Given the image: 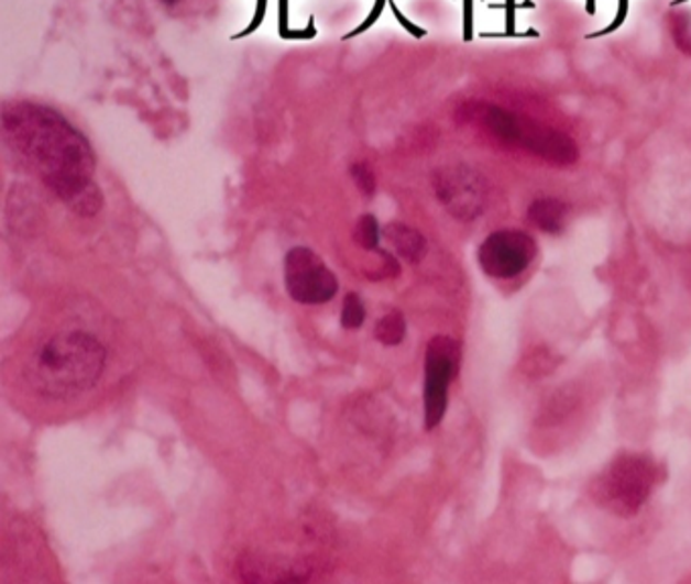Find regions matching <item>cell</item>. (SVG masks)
<instances>
[{
	"mask_svg": "<svg viewBox=\"0 0 691 584\" xmlns=\"http://www.w3.org/2000/svg\"><path fill=\"white\" fill-rule=\"evenodd\" d=\"M238 572L243 581L252 583H282V581H305L310 579L312 566L307 562H281L264 557H242Z\"/></svg>",
	"mask_w": 691,
	"mask_h": 584,
	"instance_id": "9",
	"label": "cell"
},
{
	"mask_svg": "<svg viewBox=\"0 0 691 584\" xmlns=\"http://www.w3.org/2000/svg\"><path fill=\"white\" fill-rule=\"evenodd\" d=\"M4 141L23 156L39 179L79 216L102 208V191L91 181L96 156L90 143L59 112L17 102L2 112Z\"/></svg>",
	"mask_w": 691,
	"mask_h": 584,
	"instance_id": "1",
	"label": "cell"
},
{
	"mask_svg": "<svg viewBox=\"0 0 691 584\" xmlns=\"http://www.w3.org/2000/svg\"><path fill=\"white\" fill-rule=\"evenodd\" d=\"M106 367V350L84 331H69L47 339L26 367L33 392L52 400H67L94 388Z\"/></svg>",
	"mask_w": 691,
	"mask_h": 584,
	"instance_id": "2",
	"label": "cell"
},
{
	"mask_svg": "<svg viewBox=\"0 0 691 584\" xmlns=\"http://www.w3.org/2000/svg\"><path fill=\"white\" fill-rule=\"evenodd\" d=\"M380 223L377 220L370 216V213H365V216H361L359 218L358 223H355V228H353V240H355V244L359 247H363V250H377V244H380Z\"/></svg>",
	"mask_w": 691,
	"mask_h": 584,
	"instance_id": "13",
	"label": "cell"
},
{
	"mask_svg": "<svg viewBox=\"0 0 691 584\" xmlns=\"http://www.w3.org/2000/svg\"><path fill=\"white\" fill-rule=\"evenodd\" d=\"M288 295L300 305L329 302L339 290L333 271L308 247H293L284 264Z\"/></svg>",
	"mask_w": 691,
	"mask_h": 584,
	"instance_id": "6",
	"label": "cell"
},
{
	"mask_svg": "<svg viewBox=\"0 0 691 584\" xmlns=\"http://www.w3.org/2000/svg\"><path fill=\"white\" fill-rule=\"evenodd\" d=\"M351 177L358 185L359 191L365 195V197H373L375 194V173L368 163H355L351 167Z\"/></svg>",
	"mask_w": 691,
	"mask_h": 584,
	"instance_id": "16",
	"label": "cell"
},
{
	"mask_svg": "<svg viewBox=\"0 0 691 584\" xmlns=\"http://www.w3.org/2000/svg\"><path fill=\"white\" fill-rule=\"evenodd\" d=\"M507 35H515V9H517V4H515V0H507Z\"/></svg>",
	"mask_w": 691,
	"mask_h": 584,
	"instance_id": "17",
	"label": "cell"
},
{
	"mask_svg": "<svg viewBox=\"0 0 691 584\" xmlns=\"http://www.w3.org/2000/svg\"><path fill=\"white\" fill-rule=\"evenodd\" d=\"M586 11H589L590 14L596 11V0H586Z\"/></svg>",
	"mask_w": 691,
	"mask_h": 584,
	"instance_id": "19",
	"label": "cell"
},
{
	"mask_svg": "<svg viewBox=\"0 0 691 584\" xmlns=\"http://www.w3.org/2000/svg\"><path fill=\"white\" fill-rule=\"evenodd\" d=\"M568 216H570L568 203L556 197H539L527 209L529 221L546 234H560L566 228Z\"/></svg>",
	"mask_w": 691,
	"mask_h": 584,
	"instance_id": "10",
	"label": "cell"
},
{
	"mask_svg": "<svg viewBox=\"0 0 691 584\" xmlns=\"http://www.w3.org/2000/svg\"><path fill=\"white\" fill-rule=\"evenodd\" d=\"M365 321V307L355 293H349L343 299V311H341V324L346 329H359Z\"/></svg>",
	"mask_w": 691,
	"mask_h": 584,
	"instance_id": "15",
	"label": "cell"
},
{
	"mask_svg": "<svg viewBox=\"0 0 691 584\" xmlns=\"http://www.w3.org/2000/svg\"><path fill=\"white\" fill-rule=\"evenodd\" d=\"M678 2H688V0H678Z\"/></svg>",
	"mask_w": 691,
	"mask_h": 584,
	"instance_id": "21",
	"label": "cell"
},
{
	"mask_svg": "<svg viewBox=\"0 0 691 584\" xmlns=\"http://www.w3.org/2000/svg\"><path fill=\"white\" fill-rule=\"evenodd\" d=\"M385 240L396 247L397 254L412 264H418L428 252V242L418 230L406 223H390L384 228Z\"/></svg>",
	"mask_w": 691,
	"mask_h": 584,
	"instance_id": "11",
	"label": "cell"
},
{
	"mask_svg": "<svg viewBox=\"0 0 691 584\" xmlns=\"http://www.w3.org/2000/svg\"><path fill=\"white\" fill-rule=\"evenodd\" d=\"M467 2V40L471 37V0H464Z\"/></svg>",
	"mask_w": 691,
	"mask_h": 584,
	"instance_id": "18",
	"label": "cell"
},
{
	"mask_svg": "<svg viewBox=\"0 0 691 584\" xmlns=\"http://www.w3.org/2000/svg\"><path fill=\"white\" fill-rule=\"evenodd\" d=\"M536 256V240L519 230H500L486 235L476 254L483 273L497 280H509L525 273Z\"/></svg>",
	"mask_w": 691,
	"mask_h": 584,
	"instance_id": "8",
	"label": "cell"
},
{
	"mask_svg": "<svg viewBox=\"0 0 691 584\" xmlns=\"http://www.w3.org/2000/svg\"><path fill=\"white\" fill-rule=\"evenodd\" d=\"M659 469L645 454H618L608 469L592 485L594 499L621 518L639 514L640 507L654 494Z\"/></svg>",
	"mask_w": 691,
	"mask_h": 584,
	"instance_id": "4",
	"label": "cell"
},
{
	"mask_svg": "<svg viewBox=\"0 0 691 584\" xmlns=\"http://www.w3.org/2000/svg\"><path fill=\"white\" fill-rule=\"evenodd\" d=\"M553 367H556V357L544 348H538L524 360L525 376H546Z\"/></svg>",
	"mask_w": 691,
	"mask_h": 584,
	"instance_id": "14",
	"label": "cell"
},
{
	"mask_svg": "<svg viewBox=\"0 0 691 584\" xmlns=\"http://www.w3.org/2000/svg\"><path fill=\"white\" fill-rule=\"evenodd\" d=\"M375 338L384 345H399L406 338V319L399 311L384 315L375 324Z\"/></svg>",
	"mask_w": 691,
	"mask_h": 584,
	"instance_id": "12",
	"label": "cell"
},
{
	"mask_svg": "<svg viewBox=\"0 0 691 584\" xmlns=\"http://www.w3.org/2000/svg\"><path fill=\"white\" fill-rule=\"evenodd\" d=\"M461 348L447 335H436L426 348L424 362V427L435 430L447 415L449 388L459 374Z\"/></svg>",
	"mask_w": 691,
	"mask_h": 584,
	"instance_id": "5",
	"label": "cell"
},
{
	"mask_svg": "<svg viewBox=\"0 0 691 584\" xmlns=\"http://www.w3.org/2000/svg\"><path fill=\"white\" fill-rule=\"evenodd\" d=\"M457 122L461 126L481 132L489 141L505 148H519L538 156L541 161L566 167L578 161V146L560 130L519 117L491 102H467L457 110Z\"/></svg>",
	"mask_w": 691,
	"mask_h": 584,
	"instance_id": "3",
	"label": "cell"
},
{
	"mask_svg": "<svg viewBox=\"0 0 691 584\" xmlns=\"http://www.w3.org/2000/svg\"><path fill=\"white\" fill-rule=\"evenodd\" d=\"M161 2H163V4H167V7H177L180 0H161Z\"/></svg>",
	"mask_w": 691,
	"mask_h": 584,
	"instance_id": "20",
	"label": "cell"
},
{
	"mask_svg": "<svg viewBox=\"0 0 691 584\" xmlns=\"http://www.w3.org/2000/svg\"><path fill=\"white\" fill-rule=\"evenodd\" d=\"M435 194L452 218L473 221L483 213L486 187L483 177L467 165H447L432 177Z\"/></svg>",
	"mask_w": 691,
	"mask_h": 584,
	"instance_id": "7",
	"label": "cell"
}]
</instances>
